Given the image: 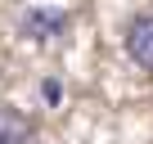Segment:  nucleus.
I'll return each instance as SVG.
<instances>
[{"label": "nucleus", "instance_id": "obj_1", "mask_svg": "<svg viewBox=\"0 0 153 144\" xmlns=\"http://www.w3.org/2000/svg\"><path fill=\"white\" fill-rule=\"evenodd\" d=\"M72 27V14L68 9H45V5H32L23 18H18V32H23V41H54V36H63Z\"/></svg>", "mask_w": 153, "mask_h": 144}, {"label": "nucleus", "instance_id": "obj_2", "mask_svg": "<svg viewBox=\"0 0 153 144\" xmlns=\"http://www.w3.org/2000/svg\"><path fill=\"white\" fill-rule=\"evenodd\" d=\"M122 50H126V59H131L140 72H149V77H153V14H135V18L126 23Z\"/></svg>", "mask_w": 153, "mask_h": 144}, {"label": "nucleus", "instance_id": "obj_3", "mask_svg": "<svg viewBox=\"0 0 153 144\" xmlns=\"http://www.w3.org/2000/svg\"><path fill=\"white\" fill-rule=\"evenodd\" d=\"M36 126L18 113V108H0V144H32Z\"/></svg>", "mask_w": 153, "mask_h": 144}, {"label": "nucleus", "instance_id": "obj_4", "mask_svg": "<svg viewBox=\"0 0 153 144\" xmlns=\"http://www.w3.org/2000/svg\"><path fill=\"white\" fill-rule=\"evenodd\" d=\"M41 95H45V104H59V99H63V86L50 77V81H41Z\"/></svg>", "mask_w": 153, "mask_h": 144}]
</instances>
